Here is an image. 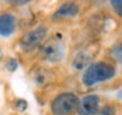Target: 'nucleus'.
<instances>
[{"label":"nucleus","mask_w":122,"mask_h":115,"mask_svg":"<svg viewBox=\"0 0 122 115\" xmlns=\"http://www.w3.org/2000/svg\"><path fill=\"white\" fill-rule=\"evenodd\" d=\"M115 75V68L111 64L104 62L93 63L91 66L84 71L81 81L86 87H91L103 81L112 79Z\"/></svg>","instance_id":"f257e3e1"},{"label":"nucleus","mask_w":122,"mask_h":115,"mask_svg":"<svg viewBox=\"0 0 122 115\" xmlns=\"http://www.w3.org/2000/svg\"><path fill=\"white\" fill-rule=\"evenodd\" d=\"M66 54L65 43L61 36L56 34L44 42L40 48V56L42 59L49 63H58L62 61Z\"/></svg>","instance_id":"f03ea898"},{"label":"nucleus","mask_w":122,"mask_h":115,"mask_svg":"<svg viewBox=\"0 0 122 115\" xmlns=\"http://www.w3.org/2000/svg\"><path fill=\"white\" fill-rule=\"evenodd\" d=\"M78 97L72 92H63L53 99L51 104L52 115H74L79 106Z\"/></svg>","instance_id":"7ed1b4c3"},{"label":"nucleus","mask_w":122,"mask_h":115,"mask_svg":"<svg viewBox=\"0 0 122 115\" xmlns=\"http://www.w3.org/2000/svg\"><path fill=\"white\" fill-rule=\"evenodd\" d=\"M48 34V29L44 25L36 27L32 31L25 33L24 36L19 40V46L23 50H25L27 53H30L32 50L36 49L39 46L42 44L44 41L45 36Z\"/></svg>","instance_id":"20e7f679"},{"label":"nucleus","mask_w":122,"mask_h":115,"mask_svg":"<svg viewBox=\"0 0 122 115\" xmlns=\"http://www.w3.org/2000/svg\"><path fill=\"white\" fill-rule=\"evenodd\" d=\"M100 98L96 95H87L79 102L78 115H96L98 112Z\"/></svg>","instance_id":"39448f33"},{"label":"nucleus","mask_w":122,"mask_h":115,"mask_svg":"<svg viewBox=\"0 0 122 115\" xmlns=\"http://www.w3.org/2000/svg\"><path fill=\"white\" fill-rule=\"evenodd\" d=\"M94 51H92L91 49H86V50H80L79 53L75 55L74 61H72V67L77 71L80 70H86L87 67L92 65L91 63L94 58Z\"/></svg>","instance_id":"423d86ee"},{"label":"nucleus","mask_w":122,"mask_h":115,"mask_svg":"<svg viewBox=\"0 0 122 115\" xmlns=\"http://www.w3.org/2000/svg\"><path fill=\"white\" fill-rule=\"evenodd\" d=\"M16 29V17L9 13L0 16V33L2 36H11Z\"/></svg>","instance_id":"0eeeda50"},{"label":"nucleus","mask_w":122,"mask_h":115,"mask_svg":"<svg viewBox=\"0 0 122 115\" xmlns=\"http://www.w3.org/2000/svg\"><path fill=\"white\" fill-rule=\"evenodd\" d=\"M79 12V7L77 4L74 2H67L60 6L52 15L53 19H61V18L75 17Z\"/></svg>","instance_id":"6e6552de"},{"label":"nucleus","mask_w":122,"mask_h":115,"mask_svg":"<svg viewBox=\"0 0 122 115\" xmlns=\"http://www.w3.org/2000/svg\"><path fill=\"white\" fill-rule=\"evenodd\" d=\"M110 55L115 62L122 63V42L114 44L113 47L111 48Z\"/></svg>","instance_id":"1a4fd4ad"},{"label":"nucleus","mask_w":122,"mask_h":115,"mask_svg":"<svg viewBox=\"0 0 122 115\" xmlns=\"http://www.w3.org/2000/svg\"><path fill=\"white\" fill-rule=\"evenodd\" d=\"M5 68L9 72H15L18 68V62L16 58L10 57L7 59V62L5 64Z\"/></svg>","instance_id":"9d476101"},{"label":"nucleus","mask_w":122,"mask_h":115,"mask_svg":"<svg viewBox=\"0 0 122 115\" xmlns=\"http://www.w3.org/2000/svg\"><path fill=\"white\" fill-rule=\"evenodd\" d=\"M96 115H115V107L112 105L104 106L96 113Z\"/></svg>","instance_id":"9b49d317"},{"label":"nucleus","mask_w":122,"mask_h":115,"mask_svg":"<svg viewBox=\"0 0 122 115\" xmlns=\"http://www.w3.org/2000/svg\"><path fill=\"white\" fill-rule=\"evenodd\" d=\"M111 6L114 9L115 14L119 17L122 18V0H112L111 1Z\"/></svg>","instance_id":"f8f14e48"},{"label":"nucleus","mask_w":122,"mask_h":115,"mask_svg":"<svg viewBox=\"0 0 122 115\" xmlns=\"http://www.w3.org/2000/svg\"><path fill=\"white\" fill-rule=\"evenodd\" d=\"M27 107H28V103H27L25 99H17V100L15 102V108H16L18 112H20V113L26 111Z\"/></svg>","instance_id":"ddd939ff"},{"label":"nucleus","mask_w":122,"mask_h":115,"mask_svg":"<svg viewBox=\"0 0 122 115\" xmlns=\"http://www.w3.org/2000/svg\"><path fill=\"white\" fill-rule=\"evenodd\" d=\"M44 73H45V70L44 68H41L36 74H35L34 76V80L37 82L39 84H44L46 81H48V79H45V75H44Z\"/></svg>","instance_id":"4468645a"},{"label":"nucleus","mask_w":122,"mask_h":115,"mask_svg":"<svg viewBox=\"0 0 122 115\" xmlns=\"http://www.w3.org/2000/svg\"><path fill=\"white\" fill-rule=\"evenodd\" d=\"M14 5H18V6H24V5L28 4L30 1L28 0H24V1H11Z\"/></svg>","instance_id":"2eb2a0df"},{"label":"nucleus","mask_w":122,"mask_h":115,"mask_svg":"<svg viewBox=\"0 0 122 115\" xmlns=\"http://www.w3.org/2000/svg\"><path fill=\"white\" fill-rule=\"evenodd\" d=\"M117 97H118V99H122V89L118 91V93H117Z\"/></svg>","instance_id":"dca6fc26"}]
</instances>
